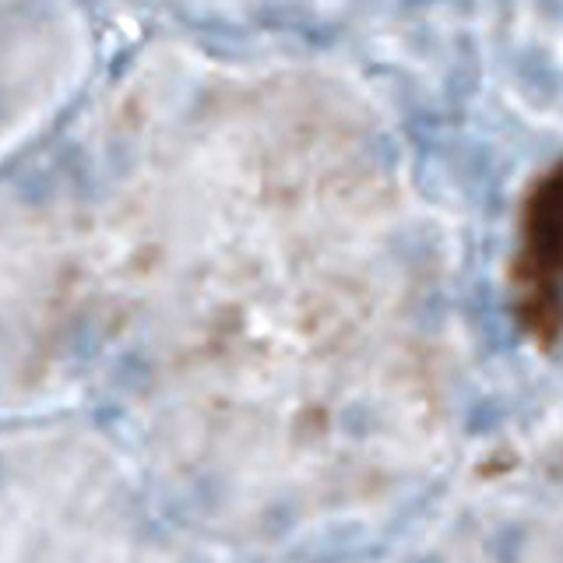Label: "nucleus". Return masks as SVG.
Wrapping results in <instances>:
<instances>
[{
  "label": "nucleus",
  "instance_id": "obj_1",
  "mask_svg": "<svg viewBox=\"0 0 563 563\" xmlns=\"http://www.w3.org/2000/svg\"><path fill=\"white\" fill-rule=\"evenodd\" d=\"M510 313L536 349L563 339V163L528 187L507 268Z\"/></svg>",
  "mask_w": 563,
  "mask_h": 563
}]
</instances>
